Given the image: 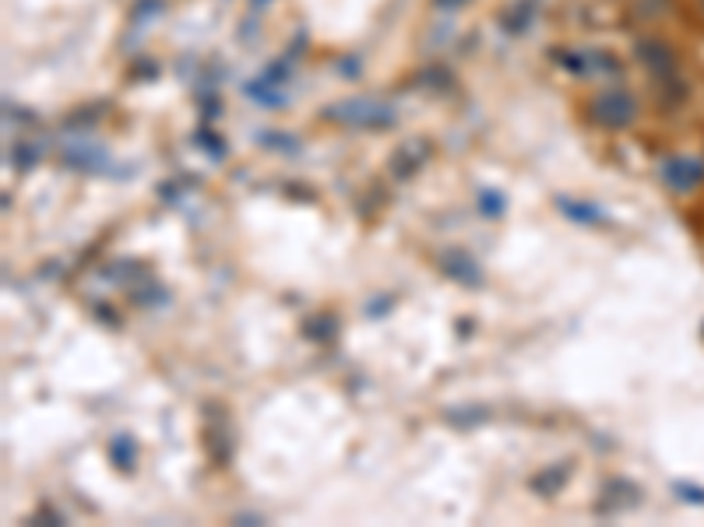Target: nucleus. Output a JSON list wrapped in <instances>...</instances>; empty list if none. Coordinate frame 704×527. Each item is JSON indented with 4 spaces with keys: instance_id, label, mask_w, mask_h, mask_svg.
I'll list each match as a JSON object with an SVG mask.
<instances>
[{
    "instance_id": "f257e3e1",
    "label": "nucleus",
    "mask_w": 704,
    "mask_h": 527,
    "mask_svg": "<svg viewBox=\"0 0 704 527\" xmlns=\"http://www.w3.org/2000/svg\"><path fill=\"white\" fill-rule=\"evenodd\" d=\"M324 120H335V123H346V127H391L394 123V110L388 102H373V99H342L338 105L321 113Z\"/></svg>"
},
{
    "instance_id": "f03ea898",
    "label": "nucleus",
    "mask_w": 704,
    "mask_h": 527,
    "mask_svg": "<svg viewBox=\"0 0 704 527\" xmlns=\"http://www.w3.org/2000/svg\"><path fill=\"white\" fill-rule=\"evenodd\" d=\"M592 120L606 131H627L634 120H638V99L624 88H613L592 99Z\"/></svg>"
},
{
    "instance_id": "7ed1b4c3",
    "label": "nucleus",
    "mask_w": 704,
    "mask_h": 527,
    "mask_svg": "<svg viewBox=\"0 0 704 527\" xmlns=\"http://www.w3.org/2000/svg\"><path fill=\"white\" fill-rule=\"evenodd\" d=\"M662 180L673 193H691L704 183V162L697 155H673L662 162Z\"/></svg>"
},
{
    "instance_id": "20e7f679",
    "label": "nucleus",
    "mask_w": 704,
    "mask_h": 527,
    "mask_svg": "<svg viewBox=\"0 0 704 527\" xmlns=\"http://www.w3.org/2000/svg\"><path fill=\"white\" fill-rule=\"evenodd\" d=\"M641 503V489L634 485V482H627V479H613V482H606L603 485V500H599V514H606V517H613V514H624V509H634Z\"/></svg>"
},
{
    "instance_id": "39448f33",
    "label": "nucleus",
    "mask_w": 704,
    "mask_h": 527,
    "mask_svg": "<svg viewBox=\"0 0 704 527\" xmlns=\"http://www.w3.org/2000/svg\"><path fill=\"white\" fill-rule=\"evenodd\" d=\"M437 260H440V271L448 278H455L458 285H469V289L483 285V271H479V264L466 250H444Z\"/></svg>"
},
{
    "instance_id": "423d86ee",
    "label": "nucleus",
    "mask_w": 704,
    "mask_h": 527,
    "mask_svg": "<svg viewBox=\"0 0 704 527\" xmlns=\"http://www.w3.org/2000/svg\"><path fill=\"white\" fill-rule=\"evenodd\" d=\"M423 158H426V145H420V141H412V145H402L399 152L391 155V172L399 176V180H409V176L423 166Z\"/></svg>"
},
{
    "instance_id": "0eeeda50",
    "label": "nucleus",
    "mask_w": 704,
    "mask_h": 527,
    "mask_svg": "<svg viewBox=\"0 0 704 527\" xmlns=\"http://www.w3.org/2000/svg\"><path fill=\"white\" fill-rule=\"evenodd\" d=\"M568 479H571V468L568 464H554V468H546L543 474L532 479V489H536L539 496H557V492L568 485Z\"/></svg>"
},
{
    "instance_id": "6e6552de",
    "label": "nucleus",
    "mask_w": 704,
    "mask_h": 527,
    "mask_svg": "<svg viewBox=\"0 0 704 527\" xmlns=\"http://www.w3.org/2000/svg\"><path fill=\"white\" fill-rule=\"evenodd\" d=\"M490 418V408H483V404H469V408H448L444 412V422L455 429H472L479 426V422H487Z\"/></svg>"
},
{
    "instance_id": "1a4fd4ad",
    "label": "nucleus",
    "mask_w": 704,
    "mask_h": 527,
    "mask_svg": "<svg viewBox=\"0 0 704 527\" xmlns=\"http://www.w3.org/2000/svg\"><path fill=\"white\" fill-rule=\"evenodd\" d=\"M560 211H568V218L571 222H585V225H599V222H606V211L599 208V204H585V201H568V198H560L557 201Z\"/></svg>"
},
{
    "instance_id": "9d476101",
    "label": "nucleus",
    "mask_w": 704,
    "mask_h": 527,
    "mask_svg": "<svg viewBox=\"0 0 704 527\" xmlns=\"http://www.w3.org/2000/svg\"><path fill=\"white\" fill-rule=\"evenodd\" d=\"M110 457H113V464H116L120 471H131V468H134V461H137V447H134V439H131V436H113Z\"/></svg>"
},
{
    "instance_id": "9b49d317",
    "label": "nucleus",
    "mask_w": 704,
    "mask_h": 527,
    "mask_svg": "<svg viewBox=\"0 0 704 527\" xmlns=\"http://www.w3.org/2000/svg\"><path fill=\"white\" fill-rule=\"evenodd\" d=\"M479 204H483L487 218H501V215H504V208H507L504 193H490V190H483V193H479Z\"/></svg>"
},
{
    "instance_id": "f8f14e48",
    "label": "nucleus",
    "mask_w": 704,
    "mask_h": 527,
    "mask_svg": "<svg viewBox=\"0 0 704 527\" xmlns=\"http://www.w3.org/2000/svg\"><path fill=\"white\" fill-rule=\"evenodd\" d=\"M11 158H14V162H19L22 169H29V166H36V148H29V145H14Z\"/></svg>"
},
{
    "instance_id": "ddd939ff",
    "label": "nucleus",
    "mask_w": 704,
    "mask_h": 527,
    "mask_svg": "<svg viewBox=\"0 0 704 527\" xmlns=\"http://www.w3.org/2000/svg\"><path fill=\"white\" fill-rule=\"evenodd\" d=\"M677 492L683 500H694V503H704V492L701 489H691V485H677Z\"/></svg>"
},
{
    "instance_id": "4468645a",
    "label": "nucleus",
    "mask_w": 704,
    "mask_h": 527,
    "mask_svg": "<svg viewBox=\"0 0 704 527\" xmlns=\"http://www.w3.org/2000/svg\"><path fill=\"white\" fill-rule=\"evenodd\" d=\"M198 141H201V145H204V148H209V152H212V148H215L219 155H222V152H226V148H222V141H219L215 134H212V137H209V134H201Z\"/></svg>"
},
{
    "instance_id": "2eb2a0df",
    "label": "nucleus",
    "mask_w": 704,
    "mask_h": 527,
    "mask_svg": "<svg viewBox=\"0 0 704 527\" xmlns=\"http://www.w3.org/2000/svg\"><path fill=\"white\" fill-rule=\"evenodd\" d=\"M466 0H437V8H461Z\"/></svg>"
},
{
    "instance_id": "dca6fc26",
    "label": "nucleus",
    "mask_w": 704,
    "mask_h": 527,
    "mask_svg": "<svg viewBox=\"0 0 704 527\" xmlns=\"http://www.w3.org/2000/svg\"><path fill=\"white\" fill-rule=\"evenodd\" d=\"M697 8H701V14H704V0H697Z\"/></svg>"
}]
</instances>
